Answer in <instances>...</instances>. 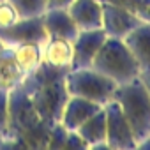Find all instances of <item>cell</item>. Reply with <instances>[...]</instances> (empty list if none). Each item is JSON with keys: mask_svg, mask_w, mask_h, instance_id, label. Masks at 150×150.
Returning a JSON list of instances; mask_svg holds the SVG:
<instances>
[{"mask_svg": "<svg viewBox=\"0 0 150 150\" xmlns=\"http://www.w3.org/2000/svg\"><path fill=\"white\" fill-rule=\"evenodd\" d=\"M103 2L122 6L129 9L132 14H136L141 21L150 23V0H103Z\"/></svg>", "mask_w": 150, "mask_h": 150, "instance_id": "19", "label": "cell"}, {"mask_svg": "<svg viewBox=\"0 0 150 150\" xmlns=\"http://www.w3.org/2000/svg\"><path fill=\"white\" fill-rule=\"evenodd\" d=\"M65 136H67V129L57 122L51 131H50V138H48V145L46 148H64V143H65Z\"/></svg>", "mask_w": 150, "mask_h": 150, "instance_id": "20", "label": "cell"}, {"mask_svg": "<svg viewBox=\"0 0 150 150\" xmlns=\"http://www.w3.org/2000/svg\"><path fill=\"white\" fill-rule=\"evenodd\" d=\"M7 106H9V90L0 88V136H4L7 127Z\"/></svg>", "mask_w": 150, "mask_h": 150, "instance_id": "22", "label": "cell"}, {"mask_svg": "<svg viewBox=\"0 0 150 150\" xmlns=\"http://www.w3.org/2000/svg\"><path fill=\"white\" fill-rule=\"evenodd\" d=\"M76 132L85 139L88 148H108L106 145V115L104 108L94 113L88 120H85Z\"/></svg>", "mask_w": 150, "mask_h": 150, "instance_id": "14", "label": "cell"}, {"mask_svg": "<svg viewBox=\"0 0 150 150\" xmlns=\"http://www.w3.org/2000/svg\"><path fill=\"white\" fill-rule=\"evenodd\" d=\"M25 78V71L18 65L13 48L4 46L0 50V88L11 90L13 87L20 85Z\"/></svg>", "mask_w": 150, "mask_h": 150, "instance_id": "15", "label": "cell"}, {"mask_svg": "<svg viewBox=\"0 0 150 150\" xmlns=\"http://www.w3.org/2000/svg\"><path fill=\"white\" fill-rule=\"evenodd\" d=\"M113 101L118 103L131 131L136 139V146L139 141L150 138V96L139 78L131 80L127 83L117 85Z\"/></svg>", "mask_w": 150, "mask_h": 150, "instance_id": "3", "label": "cell"}, {"mask_svg": "<svg viewBox=\"0 0 150 150\" xmlns=\"http://www.w3.org/2000/svg\"><path fill=\"white\" fill-rule=\"evenodd\" d=\"M124 42L134 55L141 72L150 71V23L141 21L124 37Z\"/></svg>", "mask_w": 150, "mask_h": 150, "instance_id": "13", "label": "cell"}, {"mask_svg": "<svg viewBox=\"0 0 150 150\" xmlns=\"http://www.w3.org/2000/svg\"><path fill=\"white\" fill-rule=\"evenodd\" d=\"M67 11L80 30H94L103 25L101 0H74Z\"/></svg>", "mask_w": 150, "mask_h": 150, "instance_id": "12", "label": "cell"}, {"mask_svg": "<svg viewBox=\"0 0 150 150\" xmlns=\"http://www.w3.org/2000/svg\"><path fill=\"white\" fill-rule=\"evenodd\" d=\"M106 115V145L108 148H136V139L132 136V131L118 106L117 101L110 99L104 106Z\"/></svg>", "mask_w": 150, "mask_h": 150, "instance_id": "7", "label": "cell"}, {"mask_svg": "<svg viewBox=\"0 0 150 150\" xmlns=\"http://www.w3.org/2000/svg\"><path fill=\"white\" fill-rule=\"evenodd\" d=\"M64 148H88V145L85 143V139L76 131H67Z\"/></svg>", "mask_w": 150, "mask_h": 150, "instance_id": "23", "label": "cell"}, {"mask_svg": "<svg viewBox=\"0 0 150 150\" xmlns=\"http://www.w3.org/2000/svg\"><path fill=\"white\" fill-rule=\"evenodd\" d=\"M0 2H2V0H0Z\"/></svg>", "mask_w": 150, "mask_h": 150, "instance_id": "28", "label": "cell"}, {"mask_svg": "<svg viewBox=\"0 0 150 150\" xmlns=\"http://www.w3.org/2000/svg\"><path fill=\"white\" fill-rule=\"evenodd\" d=\"M65 87L69 96H78L104 106L111 99L117 83L106 78L99 71H96L94 67H85V69H69L65 76Z\"/></svg>", "mask_w": 150, "mask_h": 150, "instance_id": "5", "label": "cell"}, {"mask_svg": "<svg viewBox=\"0 0 150 150\" xmlns=\"http://www.w3.org/2000/svg\"><path fill=\"white\" fill-rule=\"evenodd\" d=\"M139 80L143 81V85H145V88H146V92L150 96V71H143L139 74Z\"/></svg>", "mask_w": 150, "mask_h": 150, "instance_id": "25", "label": "cell"}, {"mask_svg": "<svg viewBox=\"0 0 150 150\" xmlns=\"http://www.w3.org/2000/svg\"><path fill=\"white\" fill-rule=\"evenodd\" d=\"M103 106L78 97V96H69V99L65 101V106L62 110V117H60V124L67 129V131H76L85 120H88L94 113H97Z\"/></svg>", "mask_w": 150, "mask_h": 150, "instance_id": "10", "label": "cell"}, {"mask_svg": "<svg viewBox=\"0 0 150 150\" xmlns=\"http://www.w3.org/2000/svg\"><path fill=\"white\" fill-rule=\"evenodd\" d=\"M13 53L18 65L25 71V74L34 71L42 62V44H35V42L18 44L13 48Z\"/></svg>", "mask_w": 150, "mask_h": 150, "instance_id": "17", "label": "cell"}, {"mask_svg": "<svg viewBox=\"0 0 150 150\" xmlns=\"http://www.w3.org/2000/svg\"><path fill=\"white\" fill-rule=\"evenodd\" d=\"M18 18L20 16H18L16 9L13 7V4L9 0H2V2H0V28L13 25Z\"/></svg>", "mask_w": 150, "mask_h": 150, "instance_id": "21", "label": "cell"}, {"mask_svg": "<svg viewBox=\"0 0 150 150\" xmlns=\"http://www.w3.org/2000/svg\"><path fill=\"white\" fill-rule=\"evenodd\" d=\"M2 48H4V42H2V41H0V50H2Z\"/></svg>", "mask_w": 150, "mask_h": 150, "instance_id": "27", "label": "cell"}, {"mask_svg": "<svg viewBox=\"0 0 150 150\" xmlns=\"http://www.w3.org/2000/svg\"><path fill=\"white\" fill-rule=\"evenodd\" d=\"M42 62L53 67H69L72 62V42L67 39H48L42 44Z\"/></svg>", "mask_w": 150, "mask_h": 150, "instance_id": "16", "label": "cell"}, {"mask_svg": "<svg viewBox=\"0 0 150 150\" xmlns=\"http://www.w3.org/2000/svg\"><path fill=\"white\" fill-rule=\"evenodd\" d=\"M92 67L101 74H104L106 78L113 80L117 85L136 80L141 74V69L134 55L124 42V39H115V37H106V41L103 42L101 50L97 51L92 62Z\"/></svg>", "mask_w": 150, "mask_h": 150, "instance_id": "4", "label": "cell"}, {"mask_svg": "<svg viewBox=\"0 0 150 150\" xmlns=\"http://www.w3.org/2000/svg\"><path fill=\"white\" fill-rule=\"evenodd\" d=\"M20 18L42 16L46 11V0H9Z\"/></svg>", "mask_w": 150, "mask_h": 150, "instance_id": "18", "label": "cell"}, {"mask_svg": "<svg viewBox=\"0 0 150 150\" xmlns=\"http://www.w3.org/2000/svg\"><path fill=\"white\" fill-rule=\"evenodd\" d=\"M106 34L103 28L94 30H80L76 39L72 41V62L71 69H85L92 67V62L106 41Z\"/></svg>", "mask_w": 150, "mask_h": 150, "instance_id": "8", "label": "cell"}, {"mask_svg": "<svg viewBox=\"0 0 150 150\" xmlns=\"http://www.w3.org/2000/svg\"><path fill=\"white\" fill-rule=\"evenodd\" d=\"M42 23L48 34V39H67L74 41L80 34V28L72 21L67 9H48L42 14Z\"/></svg>", "mask_w": 150, "mask_h": 150, "instance_id": "11", "label": "cell"}, {"mask_svg": "<svg viewBox=\"0 0 150 150\" xmlns=\"http://www.w3.org/2000/svg\"><path fill=\"white\" fill-rule=\"evenodd\" d=\"M67 72L69 67H53L46 62H41L34 71L25 74L21 81V87L32 101L34 108L50 125L60 122L62 110L69 99L65 87Z\"/></svg>", "mask_w": 150, "mask_h": 150, "instance_id": "1", "label": "cell"}, {"mask_svg": "<svg viewBox=\"0 0 150 150\" xmlns=\"http://www.w3.org/2000/svg\"><path fill=\"white\" fill-rule=\"evenodd\" d=\"M53 125L44 122L21 83L9 90V106H7V127L4 138L9 146L23 148H46L50 131Z\"/></svg>", "mask_w": 150, "mask_h": 150, "instance_id": "2", "label": "cell"}, {"mask_svg": "<svg viewBox=\"0 0 150 150\" xmlns=\"http://www.w3.org/2000/svg\"><path fill=\"white\" fill-rule=\"evenodd\" d=\"M0 148H7V141L4 136H0Z\"/></svg>", "mask_w": 150, "mask_h": 150, "instance_id": "26", "label": "cell"}, {"mask_svg": "<svg viewBox=\"0 0 150 150\" xmlns=\"http://www.w3.org/2000/svg\"><path fill=\"white\" fill-rule=\"evenodd\" d=\"M74 0H46V11L48 9H69Z\"/></svg>", "mask_w": 150, "mask_h": 150, "instance_id": "24", "label": "cell"}, {"mask_svg": "<svg viewBox=\"0 0 150 150\" xmlns=\"http://www.w3.org/2000/svg\"><path fill=\"white\" fill-rule=\"evenodd\" d=\"M139 23H141V20L136 14H132L129 9L117 6V4L103 2V25H101V28L104 30V34L108 37L124 39Z\"/></svg>", "mask_w": 150, "mask_h": 150, "instance_id": "9", "label": "cell"}, {"mask_svg": "<svg viewBox=\"0 0 150 150\" xmlns=\"http://www.w3.org/2000/svg\"><path fill=\"white\" fill-rule=\"evenodd\" d=\"M0 41L4 46H18L25 42L44 44L48 41V34L42 23V16L34 18H18L13 25L0 28Z\"/></svg>", "mask_w": 150, "mask_h": 150, "instance_id": "6", "label": "cell"}]
</instances>
